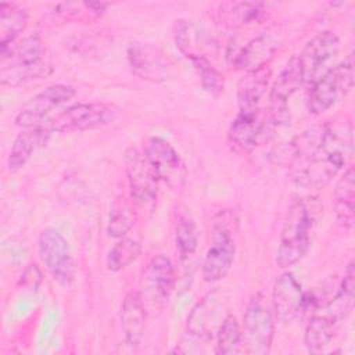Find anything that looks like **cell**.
Returning a JSON list of instances; mask_svg holds the SVG:
<instances>
[{"mask_svg":"<svg viewBox=\"0 0 355 355\" xmlns=\"http://www.w3.org/2000/svg\"><path fill=\"white\" fill-rule=\"evenodd\" d=\"M0 83L3 86H19L53 72V65L46 57V49L37 33H31L19 42L0 49Z\"/></svg>","mask_w":355,"mask_h":355,"instance_id":"obj_3","label":"cell"},{"mask_svg":"<svg viewBox=\"0 0 355 355\" xmlns=\"http://www.w3.org/2000/svg\"><path fill=\"white\" fill-rule=\"evenodd\" d=\"M305 294L301 284L291 272L282 273L273 286L272 309L275 319L280 323L291 322L302 311Z\"/></svg>","mask_w":355,"mask_h":355,"instance_id":"obj_17","label":"cell"},{"mask_svg":"<svg viewBox=\"0 0 355 355\" xmlns=\"http://www.w3.org/2000/svg\"><path fill=\"white\" fill-rule=\"evenodd\" d=\"M340 50V39L331 31H322L306 42L297 60L305 83H312L322 75V69Z\"/></svg>","mask_w":355,"mask_h":355,"instance_id":"obj_15","label":"cell"},{"mask_svg":"<svg viewBox=\"0 0 355 355\" xmlns=\"http://www.w3.org/2000/svg\"><path fill=\"white\" fill-rule=\"evenodd\" d=\"M28 19V10L22 6L7 1L0 3V49L17 42V37L25 31Z\"/></svg>","mask_w":355,"mask_h":355,"instance_id":"obj_25","label":"cell"},{"mask_svg":"<svg viewBox=\"0 0 355 355\" xmlns=\"http://www.w3.org/2000/svg\"><path fill=\"white\" fill-rule=\"evenodd\" d=\"M305 85L304 76L297 60V55H293L276 80L273 82L269 93V100L270 104H277V105H286L287 100L302 86Z\"/></svg>","mask_w":355,"mask_h":355,"instance_id":"obj_23","label":"cell"},{"mask_svg":"<svg viewBox=\"0 0 355 355\" xmlns=\"http://www.w3.org/2000/svg\"><path fill=\"white\" fill-rule=\"evenodd\" d=\"M128 61L132 72L144 80L158 83L171 75L168 57L151 43L132 42L128 47Z\"/></svg>","mask_w":355,"mask_h":355,"instance_id":"obj_16","label":"cell"},{"mask_svg":"<svg viewBox=\"0 0 355 355\" xmlns=\"http://www.w3.org/2000/svg\"><path fill=\"white\" fill-rule=\"evenodd\" d=\"M186 57L191 61L194 69L197 71L202 89L208 94L218 97L223 92V86H225V79L222 72L204 54L189 53L186 54Z\"/></svg>","mask_w":355,"mask_h":355,"instance_id":"obj_27","label":"cell"},{"mask_svg":"<svg viewBox=\"0 0 355 355\" xmlns=\"http://www.w3.org/2000/svg\"><path fill=\"white\" fill-rule=\"evenodd\" d=\"M141 254V244L129 237H122L110 250L107 255V268L111 272H119L135 262Z\"/></svg>","mask_w":355,"mask_h":355,"instance_id":"obj_30","label":"cell"},{"mask_svg":"<svg viewBox=\"0 0 355 355\" xmlns=\"http://www.w3.org/2000/svg\"><path fill=\"white\" fill-rule=\"evenodd\" d=\"M39 257L50 276L61 286L75 279V261L67 239L55 229L47 227L39 237Z\"/></svg>","mask_w":355,"mask_h":355,"instance_id":"obj_9","label":"cell"},{"mask_svg":"<svg viewBox=\"0 0 355 355\" xmlns=\"http://www.w3.org/2000/svg\"><path fill=\"white\" fill-rule=\"evenodd\" d=\"M222 24L229 28H240L263 19L266 6L259 1H230L220 4Z\"/></svg>","mask_w":355,"mask_h":355,"instance_id":"obj_24","label":"cell"},{"mask_svg":"<svg viewBox=\"0 0 355 355\" xmlns=\"http://www.w3.org/2000/svg\"><path fill=\"white\" fill-rule=\"evenodd\" d=\"M125 168L130 197L139 207L153 209L158 194L159 179L148 159L137 148L132 147L125 154Z\"/></svg>","mask_w":355,"mask_h":355,"instance_id":"obj_12","label":"cell"},{"mask_svg":"<svg viewBox=\"0 0 355 355\" xmlns=\"http://www.w3.org/2000/svg\"><path fill=\"white\" fill-rule=\"evenodd\" d=\"M275 334V313L272 304L262 294H255L243 315L241 338L245 351L252 355H266Z\"/></svg>","mask_w":355,"mask_h":355,"instance_id":"obj_6","label":"cell"},{"mask_svg":"<svg viewBox=\"0 0 355 355\" xmlns=\"http://www.w3.org/2000/svg\"><path fill=\"white\" fill-rule=\"evenodd\" d=\"M227 297L220 290L207 293L190 311L187 316V334L200 340H212L225 319Z\"/></svg>","mask_w":355,"mask_h":355,"instance_id":"obj_11","label":"cell"},{"mask_svg":"<svg viewBox=\"0 0 355 355\" xmlns=\"http://www.w3.org/2000/svg\"><path fill=\"white\" fill-rule=\"evenodd\" d=\"M282 42L273 33H261L244 44L236 54L233 64L237 69L251 72L268 67L279 51Z\"/></svg>","mask_w":355,"mask_h":355,"instance_id":"obj_18","label":"cell"},{"mask_svg":"<svg viewBox=\"0 0 355 355\" xmlns=\"http://www.w3.org/2000/svg\"><path fill=\"white\" fill-rule=\"evenodd\" d=\"M118 116V108L107 103H82L75 104L55 118H53L47 125L51 132L69 133V132H85L105 126L114 122Z\"/></svg>","mask_w":355,"mask_h":355,"instance_id":"obj_8","label":"cell"},{"mask_svg":"<svg viewBox=\"0 0 355 355\" xmlns=\"http://www.w3.org/2000/svg\"><path fill=\"white\" fill-rule=\"evenodd\" d=\"M176 283L175 266L165 254L153 255L140 276L139 295L147 313L159 312L168 302Z\"/></svg>","mask_w":355,"mask_h":355,"instance_id":"obj_7","label":"cell"},{"mask_svg":"<svg viewBox=\"0 0 355 355\" xmlns=\"http://www.w3.org/2000/svg\"><path fill=\"white\" fill-rule=\"evenodd\" d=\"M236 243L230 229L218 223L211 234V241L202 261V277L208 283L223 279L233 266Z\"/></svg>","mask_w":355,"mask_h":355,"instance_id":"obj_14","label":"cell"},{"mask_svg":"<svg viewBox=\"0 0 355 355\" xmlns=\"http://www.w3.org/2000/svg\"><path fill=\"white\" fill-rule=\"evenodd\" d=\"M51 133L53 132L47 123L37 128L24 129L21 133H18L7 158L8 171L15 172L24 168L26 162L32 158L33 153L47 144Z\"/></svg>","mask_w":355,"mask_h":355,"instance_id":"obj_19","label":"cell"},{"mask_svg":"<svg viewBox=\"0 0 355 355\" xmlns=\"http://www.w3.org/2000/svg\"><path fill=\"white\" fill-rule=\"evenodd\" d=\"M334 209L344 227H352L355 219V169L352 165L338 179L334 189Z\"/></svg>","mask_w":355,"mask_h":355,"instance_id":"obj_22","label":"cell"},{"mask_svg":"<svg viewBox=\"0 0 355 355\" xmlns=\"http://www.w3.org/2000/svg\"><path fill=\"white\" fill-rule=\"evenodd\" d=\"M175 244L180 261L191 258L198 245V232L196 222L189 215H180L175 227Z\"/></svg>","mask_w":355,"mask_h":355,"instance_id":"obj_29","label":"cell"},{"mask_svg":"<svg viewBox=\"0 0 355 355\" xmlns=\"http://www.w3.org/2000/svg\"><path fill=\"white\" fill-rule=\"evenodd\" d=\"M270 78L272 71L269 65L257 71L245 72V75L240 79L237 86L239 110L247 111L258 108L261 98L266 93Z\"/></svg>","mask_w":355,"mask_h":355,"instance_id":"obj_21","label":"cell"},{"mask_svg":"<svg viewBox=\"0 0 355 355\" xmlns=\"http://www.w3.org/2000/svg\"><path fill=\"white\" fill-rule=\"evenodd\" d=\"M215 352L219 355L239 354L243 347L241 327L234 315L227 313L215 334Z\"/></svg>","mask_w":355,"mask_h":355,"instance_id":"obj_28","label":"cell"},{"mask_svg":"<svg viewBox=\"0 0 355 355\" xmlns=\"http://www.w3.org/2000/svg\"><path fill=\"white\" fill-rule=\"evenodd\" d=\"M136 215L129 204L121 202L114 207L110 215L107 233L110 237L122 239L135 225Z\"/></svg>","mask_w":355,"mask_h":355,"instance_id":"obj_32","label":"cell"},{"mask_svg":"<svg viewBox=\"0 0 355 355\" xmlns=\"http://www.w3.org/2000/svg\"><path fill=\"white\" fill-rule=\"evenodd\" d=\"M352 123L324 122L315 125L291 143L290 173L304 189H322L344 168L352 155Z\"/></svg>","mask_w":355,"mask_h":355,"instance_id":"obj_1","label":"cell"},{"mask_svg":"<svg viewBox=\"0 0 355 355\" xmlns=\"http://www.w3.org/2000/svg\"><path fill=\"white\" fill-rule=\"evenodd\" d=\"M157 178L171 190H182L187 180V168L175 147L162 137H150L144 151Z\"/></svg>","mask_w":355,"mask_h":355,"instance_id":"obj_10","label":"cell"},{"mask_svg":"<svg viewBox=\"0 0 355 355\" xmlns=\"http://www.w3.org/2000/svg\"><path fill=\"white\" fill-rule=\"evenodd\" d=\"M337 320L326 313L313 315L305 329L304 341L309 352L320 354L331 343Z\"/></svg>","mask_w":355,"mask_h":355,"instance_id":"obj_26","label":"cell"},{"mask_svg":"<svg viewBox=\"0 0 355 355\" xmlns=\"http://www.w3.org/2000/svg\"><path fill=\"white\" fill-rule=\"evenodd\" d=\"M288 119L287 105L270 104L268 108L239 110L227 130L229 143L241 153H250L272 140L277 128Z\"/></svg>","mask_w":355,"mask_h":355,"instance_id":"obj_4","label":"cell"},{"mask_svg":"<svg viewBox=\"0 0 355 355\" xmlns=\"http://www.w3.org/2000/svg\"><path fill=\"white\" fill-rule=\"evenodd\" d=\"M76 90L71 85H51L29 98L18 111L15 123L22 129H31L44 125L49 114L64 103L73 98Z\"/></svg>","mask_w":355,"mask_h":355,"instance_id":"obj_13","label":"cell"},{"mask_svg":"<svg viewBox=\"0 0 355 355\" xmlns=\"http://www.w3.org/2000/svg\"><path fill=\"white\" fill-rule=\"evenodd\" d=\"M110 3L105 1H80V3H61L57 4V14L67 19H90L101 17Z\"/></svg>","mask_w":355,"mask_h":355,"instance_id":"obj_31","label":"cell"},{"mask_svg":"<svg viewBox=\"0 0 355 355\" xmlns=\"http://www.w3.org/2000/svg\"><path fill=\"white\" fill-rule=\"evenodd\" d=\"M354 86V55L323 72L311 85L306 107L311 114L320 115L340 103Z\"/></svg>","mask_w":355,"mask_h":355,"instance_id":"obj_5","label":"cell"},{"mask_svg":"<svg viewBox=\"0 0 355 355\" xmlns=\"http://www.w3.org/2000/svg\"><path fill=\"white\" fill-rule=\"evenodd\" d=\"M323 211L318 197H301L288 209L282 229L280 245L276 254V265L288 268L297 263L308 252L311 233Z\"/></svg>","mask_w":355,"mask_h":355,"instance_id":"obj_2","label":"cell"},{"mask_svg":"<svg viewBox=\"0 0 355 355\" xmlns=\"http://www.w3.org/2000/svg\"><path fill=\"white\" fill-rule=\"evenodd\" d=\"M147 309L139 295V293H129L121 305V327L125 341L129 345H137L143 337L146 327Z\"/></svg>","mask_w":355,"mask_h":355,"instance_id":"obj_20","label":"cell"}]
</instances>
